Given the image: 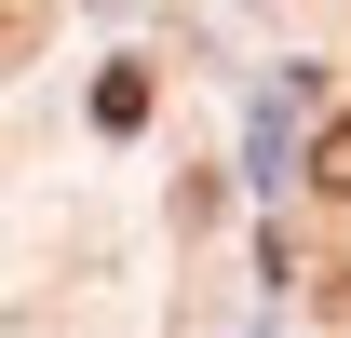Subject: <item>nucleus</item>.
Masks as SVG:
<instances>
[{
    "label": "nucleus",
    "mask_w": 351,
    "mask_h": 338,
    "mask_svg": "<svg viewBox=\"0 0 351 338\" xmlns=\"http://www.w3.org/2000/svg\"><path fill=\"white\" fill-rule=\"evenodd\" d=\"M95 122H108V135L149 122V68H108V82H95Z\"/></svg>",
    "instance_id": "1"
},
{
    "label": "nucleus",
    "mask_w": 351,
    "mask_h": 338,
    "mask_svg": "<svg viewBox=\"0 0 351 338\" xmlns=\"http://www.w3.org/2000/svg\"><path fill=\"white\" fill-rule=\"evenodd\" d=\"M311 190H324V203H351V122H324V149H311Z\"/></svg>",
    "instance_id": "2"
},
{
    "label": "nucleus",
    "mask_w": 351,
    "mask_h": 338,
    "mask_svg": "<svg viewBox=\"0 0 351 338\" xmlns=\"http://www.w3.org/2000/svg\"><path fill=\"white\" fill-rule=\"evenodd\" d=\"M14 41H27V0H0V54H14Z\"/></svg>",
    "instance_id": "3"
}]
</instances>
